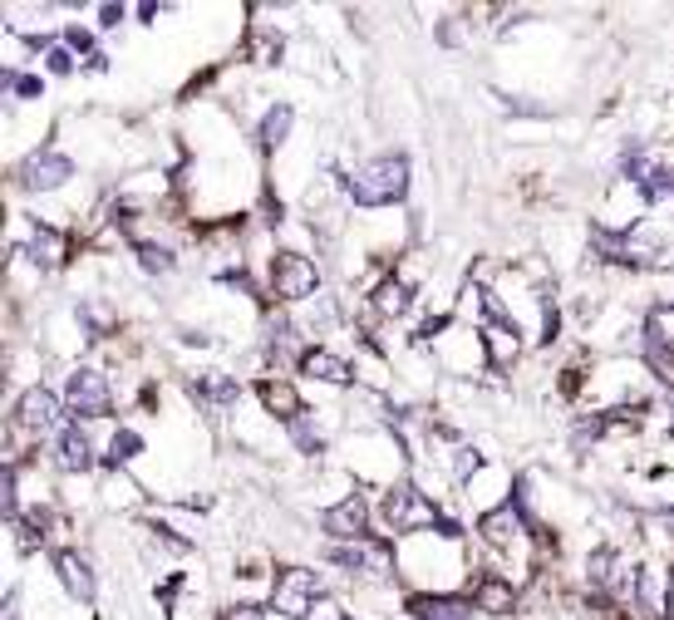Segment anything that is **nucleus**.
<instances>
[{"label": "nucleus", "instance_id": "nucleus-1", "mask_svg": "<svg viewBox=\"0 0 674 620\" xmlns=\"http://www.w3.org/2000/svg\"><path fill=\"white\" fill-rule=\"evenodd\" d=\"M345 192L355 207H394L409 192V157L404 153L369 157L345 177Z\"/></svg>", "mask_w": 674, "mask_h": 620}, {"label": "nucleus", "instance_id": "nucleus-2", "mask_svg": "<svg viewBox=\"0 0 674 620\" xmlns=\"http://www.w3.org/2000/svg\"><path fill=\"white\" fill-rule=\"evenodd\" d=\"M375 517L389 537H414V531H424V527H438V502L428 498V492L409 488V482H389V488L379 492Z\"/></svg>", "mask_w": 674, "mask_h": 620}, {"label": "nucleus", "instance_id": "nucleus-3", "mask_svg": "<svg viewBox=\"0 0 674 620\" xmlns=\"http://www.w3.org/2000/svg\"><path fill=\"white\" fill-rule=\"evenodd\" d=\"M320 590H326L320 571H306V566L276 571V576H271V616H281V620H310Z\"/></svg>", "mask_w": 674, "mask_h": 620}, {"label": "nucleus", "instance_id": "nucleus-4", "mask_svg": "<svg viewBox=\"0 0 674 620\" xmlns=\"http://www.w3.org/2000/svg\"><path fill=\"white\" fill-rule=\"evenodd\" d=\"M64 409L70 403L60 399L55 389H45V384H31V389L15 399V429L21 433H31V438H45V433H64L70 423H64Z\"/></svg>", "mask_w": 674, "mask_h": 620}, {"label": "nucleus", "instance_id": "nucleus-5", "mask_svg": "<svg viewBox=\"0 0 674 620\" xmlns=\"http://www.w3.org/2000/svg\"><path fill=\"white\" fill-rule=\"evenodd\" d=\"M316 291H320V266L310 261V256H300V251H276L271 256V295H276V301L300 305V301H310Z\"/></svg>", "mask_w": 674, "mask_h": 620}, {"label": "nucleus", "instance_id": "nucleus-6", "mask_svg": "<svg viewBox=\"0 0 674 620\" xmlns=\"http://www.w3.org/2000/svg\"><path fill=\"white\" fill-rule=\"evenodd\" d=\"M330 561H335L340 571H350V576H389L394 571V547H389L385 537H359V541H340V547H330Z\"/></svg>", "mask_w": 674, "mask_h": 620}, {"label": "nucleus", "instance_id": "nucleus-7", "mask_svg": "<svg viewBox=\"0 0 674 620\" xmlns=\"http://www.w3.org/2000/svg\"><path fill=\"white\" fill-rule=\"evenodd\" d=\"M64 403H70L74 419H104L114 409V389L99 370H70L64 379Z\"/></svg>", "mask_w": 674, "mask_h": 620}, {"label": "nucleus", "instance_id": "nucleus-8", "mask_svg": "<svg viewBox=\"0 0 674 620\" xmlns=\"http://www.w3.org/2000/svg\"><path fill=\"white\" fill-rule=\"evenodd\" d=\"M527 531H532V522H527V507H512V502H502V507H487L483 517H477V537H483L493 551L522 547Z\"/></svg>", "mask_w": 674, "mask_h": 620}, {"label": "nucleus", "instance_id": "nucleus-9", "mask_svg": "<svg viewBox=\"0 0 674 620\" xmlns=\"http://www.w3.org/2000/svg\"><path fill=\"white\" fill-rule=\"evenodd\" d=\"M369 517H375V507H369L359 492H345V498L335 502V507H326V517H320V527H326L330 547H340V541H359L369 537Z\"/></svg>", "mask_w": 674, "mask_h": 620}, {"label": "nucleus", "instance_id": "nucleus-10", "mask_svg": "<svg viewBox=\"0 0 674 620\" xmlns=\"http://www.w3.org/2000/svg\"><path fill=\"white\" fill-rule=\"evenodd\" d=\"M70 177H74V163L64 153H55V148L31 153L21 167V187H31V192H55V187H64Z\"/></svg>", "mask_w": 674, "mask_h": 620}, {"label": "nucleus", "instance_id": "nucleus-11", "mask_svg": "<svg viewBox=\"0 0 674 620\" xmlns=\"http://www.w3.org/2000/svg\"><path fill=\"white\" fill-rule=\"evenodd\" d=\"M300 374H310V379L316 384H350L355 379V364L345 360V354H335V350H326V344H306V350H300Z\"/></svg>", "mask_w": 674, "mask_h": 620}, {"label": "nucleus", "instance_id": "nucleus-12", "mask_svg": "<svg viewBox=\"0 0 674 620\" xmlns=\"http://www.w3.org/2000/svg\"><path fill=\"white\" fill-rule=\"evenodd\" d=\"M483 354H487V364L493 370H512L517 364V354H522V340H517V325H507V320H483Z\"/></svg>", "mask_w": 674, "mask_h": 620}, {"label": "nucleus", "instance_id": "nucleus-13", "mask_svg": "<svg viewBox=\"0 0 674 620\" xmlns=\"http://www.w3.org/2000/svg\"><path fill=\"white\" fill-rule=\"evenodd\" d=\"M257 394H261V409H267L271 419H281V423H291V419L306 413V399H300V389L291 379H261Z\"/></svg>", "mask_w": 674, "mask_h": 620}, {"label": "nucleus", "instance_id": "nucleus-14", "mask_svg": "<svg viewBox=\"0 0 674 620\" xmlns=\"http://www.w3.org/2000/svg\"><path fill=\"white\" fill-rule=\"evenodd\" d=\"M188 394L202 403L208 413H222L227 403H237L241 384L232 379V374H198V379H188Z\"/></svg>", "mask_w": 674, "mask_h": 620}, {"label": "nucleus", "instance_id": "nucleus-15", "mask_svg": "<svg viewBox=\"0 0 674 620\" xmlns=\"http://www.w3.org/2000/svg\"><path fill=\"white\" fill-rule=\"evenodd\" d=\"M473 600L487 610L493 620H507L517 610V590H512V576H477L473 581Z\"/></svg>", "mask_w": 674, "mask_h": 620}, {"label": "nucleus", "instance_id": "nucleus-16", "mask_svg": "<svg viewBox=\"0 0 674 620\" xmlns=\"http://www.w3.org/2000/svg\"><path fill=\"white\" fill-rule=\"evenodd\" d=\"M21 256H31L35 266H64V256H70V232H60V226H35L31 232V246H25Z\"/></svg>", "mask_w": 674, "mask_h": 620}, {"label": "nucleus", "instance_id": "nucleus-17", "mask_svg": "<svg viewBox=\"0 0 674 620\" xmlns=\"http://www.w3.org/2000/svg\"><path fill=\"white\" fill-rule=\"evenodd\" d=\"M55 571H60L64 590H70L74 600H94V566L80 557V551H70V547H64L60 557H55Z\"/></svg>", "mask_w": 674, "mask_h": 620}, {"label": "nucleus", "instance_id": "nucleus-18", "mask_svg": "<svg viewBox=\"0 0 674 620\" xmlns=\"http://www.w3.org/2000/svg\"><path fill=\"white\" fill-rule=\"evenodd\" d=\"M55 458H60L64 472H90V468H94V443H90V433H84L80 423H70V429L60 433V453H55Z\"/></svg>", "mask_w": 674, "mask_h": 620}, {"label": "nucleus", "instance_id": "nucleus-19", "mask_svg": "<svg viewBox=\"0 0 674 620\" xmlns=\"http://www.w3.org/2000/svg\"><path fill=\"white\" fill-rule=\"evenodd\" d=\"M409 305H414V285H409L404 276H389V281L375 291V311L385 315V320H399V315H409Z\"/></svg>", "mask_w": 674, "mask_h": 620}, {"label": "nucleus", "instance_id": "nucleus-20", "mask_svg": "<svg viewBox=\"0 0 674 620\" xmlns=\"http://www.w3.org/2000/svg\"><path fill=\"white\" fill-rule=\"evenodd\" d=\"M291 124H296V108L291 104H271L267 114H261V128H257V138H261V148H281L286 143V133H291Z\"/></svg>", "mask_w": 674, "mask_h": 620}, {"label": "nucleus", "instance_id": "nucleus-21", "mask_svg": "<svg viewBox=\"0 0 674 620\" xmlns=\"http://www.w3.org/2000/svg\"><path fill=\"white\" fill-rule=\"evenodd\" d=\"M143 453V438L133 429H114V438H109V453H104V463L109 468H129L133 458Z\"/></svg>", "mask_w": 674, "mask_h": 620}, {"label": "nucleus", "instance_id": "nucleus-22", "mask_svg": "<svg viewBox=\"0 0 674 620\" xmlns=\"http://www.w3.org/2000/svg\"><path fill=\"white\" fill-rule=\"evenodd\" d=\"M286 429H291V438H296L306 453H320V448H326V433H320V423H316V413H310V409L300 413V419H291Z\"/></svg>", "mask_w": 674, "mask_h": 620}, {"label": "nucleus", "instance_id": "nucleus-23", "mask_svg": "<svg viewBox=\"0 0 674 620\" xmlns=\"http://www.w3.org/2000/svg\"><path fill=\"white\" fill-rule=\"evenodd\" d=\"M5 89H11L15 98H40L45 94V79L40 74H15V69H11V74H5Z\"/></svg>", "mask_w": 674, "mask_h": 620}, {"label": "nucleus", "instance_id": "nucleus-24", "mask_svg": "<svg viewBox=\"0 0 674 620\" xmlns=\"http://www.w3.org/2000/svg\"><path fill=\"white\" fill-rule=\"evenodd\" d=\"M45 69H50V74H74V49L70 45H50L45 49Z\"/></svg>", "mask_w": 674, "mask_h": 620}, {"label": "nucleus", "instance_id": "nucleus-25", "mask_svg": "<svg viewBox=\"0 0 674 620\" xmlns=\"http://www.w3.org/2000/svg\"><path fill=\"white\" fill-rule=\"evenodd\" d=\"M119 20H123V5H104V10H99V25H104V30H114Z\"/></svg>", "mask_w": 674, "mask_h": 620}]
</instances>
